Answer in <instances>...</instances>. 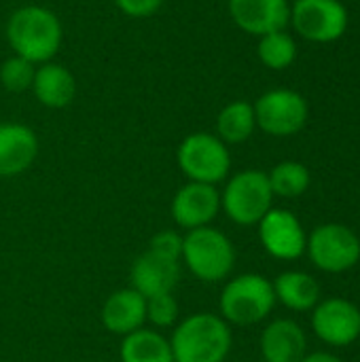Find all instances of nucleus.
<instances>
[{
    "mask_svg": "<svg viewBox=\"0 0 360 362\" xmlns=\"http://www.w3.org/2000/svg\"><path fill=\"white\" fill-rule=\"evenodd\" d=\"M32 91L42 106L66 108L74 100L76 83H74V76L68 68H64L62 64L47 62L36 70Z\"/></svg>",
    "mask_w": 360,
    "mask_h": 362,
    "instance_id": "obj_18",
    "label": "nucleus"
},
{
    "mask_svg": "<svg viewBox=\"0 0 360 362\" xmlns=\"http://www.w3.org/2000/svg\"><path fill=\"white\" fill-rule=\"evenodd\" d=\"M259 240L267 255L280 261H295L306 252L308 238L299 218L289 210L272 208L259 223Z\"/></svg>",
    "mask_w": 360,
    "mask_h": 362,
    "instance_id": "obj_10",
    "label": "nucleus"
},
{
    "mask_svg": "<svg viewBox=\"0 0 360 362\" xmlns=\"http://www.w3.org/2000/svg\"><path fill=\"white\" fill-rule=\"evenodd\" d=\"M269 187L274 195L284 199H295L303 195L310 187V170L299 161H282L269 174Z\"/></svg>",
    "mask_w": 360,
    "mask_h": 362,
    "instance_id": "obj_23",
    "label": "nucleus"
},
{
    "mask_svg": "<svg viewBox=\"0 0 360 362\" xmlns=\"http://www.w3.org/2000/svg\"><path fill=\"white\" fill-rule=\"evenodd\" d=\"M257 53H259V59L265 68L286 70L297 59V42L286 30L269 32L265 36H259Z\"/></svg>",
    "mask_w": 360,
    "mask_h": 362,
    "instance_id": "obj_22",
    "label": "nucleus"
},
{
    "mask_svg": "<svg viewBox=\"0 0 360 362\" xmlns=\"http://www.w3.org/2000/svg\"><path fill=\"white\" fill-rule=\"evenodd\" d=\"M180 172L191 182H204V185H219L227 178L231 170V155L227 144L206 132L189 134L176 153Z\"/></svg>",
    "mask_w": 360,
    "mask_h": 362,
    "instance_id": "obj_6",
    "label": "nucleus"
},
{
    "mask_svg": "<svg viewBox=\"0 0 360 362\" xmlns=\"http://www.w3.org/2000/svg\"><path fill=\"white\" fill-rule=\"evenodd\" d=\"M219 210H221V193L216 191V187L204 182H191V180L176 191L170 206L174 223L185 231L208 227L216 218Z\"/></svg>",
    "mask_w": 360,
    "mask_h": 362,
    "instance_id": "obj_12",
    "label": "nucleus"
},
{
    "mask_svg": "<svg viewBox=\"0 0 360 362\" xmlns=\"http://www.w3.org/2000/svg\"><path fill=\"white\" fill-rule=\"evenodd\" d=\"M233 23L252 36L286 30L291 19L289 0H229Z\"/></svg>",
    "mask_w": 360,
    "mask_h": 362,
    "instance_id": "obj_13",
    "label": "nucleus"
},
{
    "mask_svg": "<svg viewBox=\"0 0 360 362\" xmlns=\"http://www.w3.org/2000/svg\"><path fill=\"white\" fill-rule=\"evenodd\" d=\"M119 356L121 362H174L170 341L151 329H138L125 335Z\"/></svg>",
    "mask_w": 360,
    "mask_h": 362,
    "instance_id": "obj_20",
    "label": "nucleus"
},
{
    "mask_svg": "<svg viewBox=\"0 0 360 362\" xmlns=\"http://www.w3.org/2000/svg\"><path fill=\"white\" fill-rule=\"evenodd\" d=\"M178 320V303L174 295H159L146 299V322L157 329H170Z\"/></svg>",
    "mask_w": 360,
    "mask_h": 362,
    "instance_id": "obj_25",
    "label": "nucleus"
},
{
    "mask_svg": "<svg viewBox=\"0 0 360 362\" xmlns=\"http://www.w3.org/2000/svg\"><path fill=\"white\" fill-rule=\"evenodd\" d=\"M252 106L257 127L276 138L299 134L310 117L306 98L293 89H272L263 93Z\"/></svg>",
    "mask_w": 360,
    "mask_h": 362,
    "instance_id": "obj_9",
    "label": "nucleus"
},
{
    "mask_svg": "<svg viewBox=\"0 0 360 362\" xmlns=\"http://www.w3.org/2000/svg\"><path fill=\"white\" fill-rule=\"evenodd\" d=\"M149 250H153V252H157L161 257L180 261V257H182V235L172 231V229L159 231L157 235H153Z\"/></svg>",
    "mask_w": 360,
    "mask_h": 362,
    "instance_id": "obj_26",
    "label": "nucleus"
},
{
    "mask_svg": "<svg viewBox=\"0 0 360 362\" xmlns=\"http://www.w3.org/2000/svg\"><path fill=\"white\" fill-rule=\"evenodd\" d=\"M272 284L276 301L293 312H310L320 301V286L306 272H284Z\"/></svg>",
    "mask_w": 360,
    "mask_h": 362,
    "instance_id": "obj_19",
    "label": "nucleus"
},
{
    "mask_svg": "<svg viewBox=\"0 0 360 362\" xmlns=\"http://www.w3.org/2000/svg\"><path fill=\"white\" fill-rule=\"evenodd\" d=\"M301 362H344L342 358L333 356V354H327V352H316V354H306Z\"/></svg>",
    "mask_w": 360,
    "mask_h": 362,
    "instance_id": "obj_28",
    "label": "nucleus"
},
{
    "mask_svg": "<svg viewBox=\"0 0 360 362\" xmlns=\"http://www.w3.org/2000/svg\"><path fill=\"white\" fill-rule=\"evenodd\" d=\"M312 329L329 346H350L360 337V310L348 299H327L314 308Z\"/></svg>",
    "mask_w": 360,
    "mask_h": 362,
    "instance_id": "obj_11",
    "label": "nucleus"
},
{
    "mask_svg": "<svg viewBox=\"0 0 360 362\" xmlns=\"http://www.w3.org/2000/svg\"><path fill=\"white\" fill-rule=\"evenodd\" d=\"M102 322L112 335H132L146 322V299L129 288L115 291L102 308Z\"/></svg>",
    "mask_w": 360,
    "mask_h": 362,
    "instance_id": "obj_17",
    "label": "nucleus"
},
{
    "mask_svg": "<svg viewBox=\"0 0 360 362\" xmlns=\"http://www.w3.org/2000/svg\"><path fill=\"white\" fill-rule=\"evenodd\" d=\"M274 305V284L261 274H242L229 280L219 301L221 318L236 327H250L265 320Z\"/></svg>",
    "mask_w": 360,
    "mask_h": 362,
    "instance_id": "obj_4",
    "label": "nucleus"
},
{
    "mask_svg": "<svg viewBox=\"0 0 360 362\" xmlns=\"http://www.w3.org/2000/svg\"><path fill=\"white\" fill-rule=\"evenodd\" d=\"M38 155L36 134L21 123H0V178L25 172Z\"/></svg>",
    "mask_w": 360,
    "mask_h": 362,
    "instance_id": "obj_15",
    "label": "nucleus"
},
{
    "mask_svg": "<svg viewBox=\"0 0 360 362\" xmlns=\"http://www.w3.org/2000/svg\"><path fill=\"white\" fill-rule=\"evenodd\" d=\"M180 261L197 280L214 284L223 282L233 272L236 248L223 231L208 225L191 229L187 235H182Z\"/></svg>",
    "mask_w": 360,
    "mask_h": 362,
    "instance_id": "obj_3",
    "label": "nucleus"
},
{
    "mask_svg": "<svg viewBox=\"0 0 360 362\" xmlns=\"http://www.w3.org/2000/svg\"><path fill=\"white\" fill-rule=\"evenodd\" d=\"M274 191L269 178L261 170H244L229 178L221 193V208L225 214L242 227L259 225L272 210Z\"/></svg>",
    "mask_w": 360,
    "mask_h": 362,
    "instance_id": "obj_5",
    "label": "nucleus"
},
{
    "mask_svg": "<svg viewBox=\"0 0 360 362\" xmlns=\"http://www.w3.org/2000/svg\"><path fill=\"white\" fill-rule=\"evenodd\" d=\"M306 350V333L295 320H274L261 333V354L265 362H301Z\"/></svg>",
    "mask_w": 360,
    "mask_h": 362,
    "instance_id": "obj_16",
    "label": "nucleus"
},
{
    "mask_svg": "<svg viewBox=\"0 0 360 362\" xmlns=\"http://www.w3.org/2000/svg\"><path fill=\"white\" fill-rule=\"evenodd\" d=\"M34 74H36V64L13 55L8 57L2 66H0V83L2 87H6L8 91H25L32 89L34 83Z\"/></svg>",
    "mask_w": 360,
    "mask_h": 362,
    "instance_id": "obj_24",
    "label": "nucleus"
},
{
    "mask_svg": "<svg viewBox=\"0 0 360 362\" xmlns=\"http://www.w3.org/2000/svg\"><path fill=\"white\" fill-rule=\"evenodd\" d=\"M257 129L255 106L244 100L227 104L216 117V136L225 144H242Z\"/></svg>",
    "mask_w": 360,
    "mask_h": 362,
    "instance_id": "obj_21",
    "label": "nucleus"
},
{
    "mask_svg": "<svg viewBox=\"0 0 360 362\" xmlns=\"http://www.w3.org/2000/svg\"><path fill=\"white\" fill-rule=\"evenodd\" d=\"M306 250L310 261L327 274L348 272L360 261L359 235L342 223H327L316 227L308 238Z\"/></svg>",
    "mask_w": 360,
    "mask_h": 362,
    "instance_id": "obj_8",
    "label": "nucleus"
},
{
    "mask_svg": "<svg viewBox=\"0 0 360 362\" xmlns=\"http://www.w3.org/2000/svg\"><path fill=\"white\" fill-rule=\"evenodd\" d=\"M6 38L15 55L32 64H47L59 51L62 23L51 8L28 4L8 17Z\"/></svg>",
    "mask_w": 360,
    "mask_h": 362,
    "instance_id": "obj_1",
    "label": "nucleus"
},
{
    "mask_svg": "<svg viewBox=\"0 0 360 362\" xmlns=\"http://www.w3.org/2000/svg\"><path fill=\"white\" fill-rule=\"evenodd\" d=\"M180 280V261L161 257L153 250L142 252L129 269L132 288L144 299L170 295Z\"/></svg>",
    "mask_w": 360,
    "mask_h": 362,
    "instance_id": "obj_14",
    "label": "nucleus"
},
{
    "mask_svg": "<svg viewBox=\"0 0 360 362\" xmlns=\"http://www.w3.org/2000/svg\"><path fill=\"white\" fill-rule=\"evenodd\" d=\"M231 341V329L221 316L197 312L176 325L170 348L174 362H223Z\"/></svg>",
    "mask_w": 360,
    "mask_h": 362,
    "instance_id": "obj_2",
    "label": "nucleus"
},
{
    "mask_svg": "<svg viewBox=\"0 0 360 362\" xmlns=\"http://www.w3.org/2000/svg\"><path fill=\"white\" fill-rule=\"evenodd\" d=\"M289 23L301 38L327 45L346 34L350 15L342 0H295Z\"/></svg>",
    "mask_w": 360,
    "mask_h": 362,
    "instance_id": "obj_7",
    "label": "nucleus"
},
{
    "mask_svg": "<svg viewBox=\"0 0 360 362\" xmlns=\"http://www.w3.org/2000/svg\"><path fill=\"white\" fill-rule=\"evenodd\" d=\"M163 2H166V0H115V4H117L127 17H136V19L155 15Z\"/></svg>",
    "mask_w": 360,
    "mask_h": 362,
    "instance_id": "obj_27",
    "label": "nucleus"
}]
</instances>
